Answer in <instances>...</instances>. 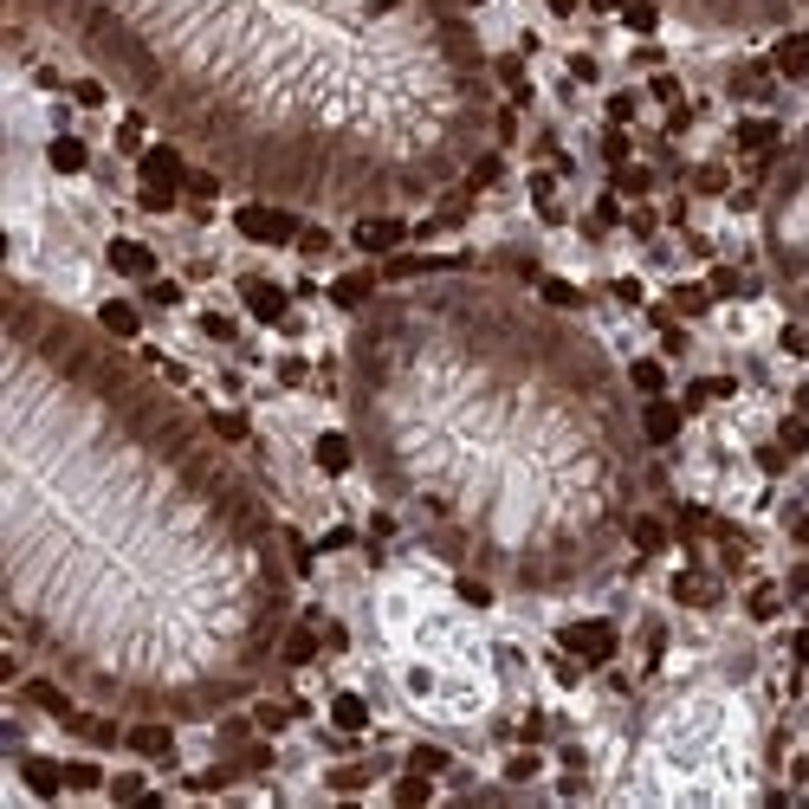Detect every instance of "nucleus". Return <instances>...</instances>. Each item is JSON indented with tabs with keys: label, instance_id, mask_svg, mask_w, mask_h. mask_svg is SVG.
Listing matches in <instances>:
<instances>
[{
	"label": "nucleus",
	"instance_id": "obj_1",
	"mask_svg": "<svg viewBox=\"0 0 809 809\" xmlns=\"http://www.w3.org/2000/svg\"><path fill=\"white\" fill-rule=\"evenodd\" d=\"M0 615L85 706L175 725L259 699L298 622L292 531L233 441L26 279L0 318Z\"/></svg>",
	"mask_w": 809,
	"mask_h": 809
},
{
	"label": "nucleus",
	"instance_id": "obj_4",
	"mask_svg": "<svg viewBox=\"0 0 809 809\" xmlns=\"http://www.w3.org/2000/svg\"><path fill=\"white\" fill-rule=\"evenodd\" d=\"M758 253H764L771 292L784 298V311L809 331V123L777 149V156H764Z\"/></svg>",
	"mask_w": 809,
	"mask_h": 809
},
{
	"label": "nucleus",
	"instance_id": "obj_49",
	"mask_svg": "<svg viewBox=\"0 0 809 809\" xmlns=\"http://www.w3.org/2000/svg\"><path fill=\"white\" fill-rule=\"evenodd\" d=\"M732 91H738V98H764V72H738Z\"/></svg>",
	"mask_w": 809,
	"mask_h": 809
},
{
	"label": "nucleus",
	"instance_id": "obj_38",
	"mask_svg": "<svg viewBox=\"0 0 809 809\" xmlns=\"http://www.w3.org/2000/svg\"><path fill=\"white\" fill-rule=\"evenodd\" d=\"M143 298H149V305H182V285L156 272V279H143Z\"/></svg>",
	"mask_w": 809,
	"mask_h": 809
},
{
	"label": "nucleus",
	"instance_id": "obj_58",
	"mask_svg": "<svg viewBox=\"0 0 809 809\" xmlns=\"http://www.w3.org/2000/svg\"><path fill=\"white\" fill-rule=\"evenodd\" d=\"M790 596H809V564H797V570H790Z\"/></svg>",
	"mask_w": 809,
	"mask_h": 809
},
{
	"label": "nucleus",
	"instance_id": "obj_32",
	"mask_svg": "<svg viewBox=\"0 0 809 809\" xmlns=\"http://www.w3.org/2000/svg\"><path fill=\"white\" fill-rule=\"evenodd\" d=\"M602 156H609V169H628V156H635V143H628V130L615 123L609 136H602Z\"/></svg>",
	"mask_w": 809,
	"mask_h": 809
},
{
	"label": "nucleus",
	"instance_id": "obj_39",
	"mask_svg": "<svg viewBox=\"0 0 809 809\" xmlns=\"http://www.w3.org/2000/svg\"><path fill=\"white\" fill-rule=\"evenodd\" d=\"M408 771H428V777L447 771V751L441 745H415V751H408Z\"/></svg>",
	"mask_w": 809,
	"mask_h": 809
},
{
	"label": "nucleus",
	"instance_id": "obj_17",
	"mask_svg": "<svg viewBox=\"0 0 809 809\" xmlns=\"http://www.w3.org/2000/svg\"><path fill=\"white\" fill-rule=\"evenodd\" d=\"M331 725H337L344 738L369 732V699H363V693H337V699H331Z\"/></svg>",
	"mask_w": 809,
	"mask_h": 809
},
{
	"label": "nucleus",
	"instance_id": "obj_18",
	"mask_svg": "<svg viewBox=\"0 0 809 809\" xmlns=\"http://www.w3.org/2000/svg\"><path fill=\"white\" fill-rule=\"evenodd\" d=\"M376 292H382V285H376V272H344V279L331 285V298H337L344 311H363V305H369Z\"/></svg>",
	"mask_w": 809,
	"mask_h": 809
},
{
	"label": "nucleus",
	"instance_id": "obj_3",
	"mask_svg": "<svg viewBox=\"0 0 809 809\" xmlns=\"http://www.w3.org/2000/svg\"><path fill=\"white\" fill-rule=\"evenodd\" d=\"M259 201L363 221L454 195L492 130L466 0H7Z\"/></svg>",
	"mask_w": 809,
	"mask_h": 809
},
{
	"label": "nucleus",
	"instance_id": "obj_53",
	"mask_svg": "<svg viewBox=\"0 0 809 809\" xmlns=\"http://www.w3.org/2000/svg\"><path fill=\"white\" fill-rule=\"evenodd\" d=\"M699 195H725V169H699Z\"/></svg>",
	"mask_w": 809,
	"mask_h": 809
},
{
	"label": "nucleus",
	"instance_id": "obj_16",
	"mask_svg": "<svg viewBox=\"0 0 809 809\" xmlns=\"http://www.w3.org/2000/svg\"><path fill=\"white\" fill-rule=\"evenodd\" d=\"M311 454H318L324 473H350V466H356V441H350V428H344V434H318V447H311Z\"/></svg>",
	"mask_w": 809,
	"mask_h": 809
},
{
	"label": "nucleus",
	"instance_id": "obj_54",
	"mask_svg": "<svg viewBox=\"0 0 809 809\" xmlns=\"http://www.w3.org/2000/svg\"><path fill=\"white\" fill-rule=\"evenodd\" d=\"M298 246H305V253H324V246H331V233H324V227H305V233H298Z\"/></svg>",
	"mask_w": 809,
	"mask_h": 809
},
{
	"label": "nucleus",
	"instance_id": "obj_33",
	"mask_svg": "<svg viewBox=\"0 0 809 809\" xmlns=\"http://www.w3.org/2000/svg\"><path fill=\"white\" fill-rule=\"evenodd\" d=\"M72 98H78V104H85V111H98V104H104V98H111V85H104V78H98V72H85V78H78V85H72Z\"/></svg>",
	"mask_w": 809,
	"mask_h": 809
},
{
	"label": "nucleus",
	"instance_id": "obj_50",
	"mask_svg": "<svg viewBox=\"0 0 809 809\" xmlns=\"http://www.w3.org/2000/svg\"><path fill=\"white\" fill-rule=\"evenodd\" d=\"M758 466H764V473H784V466H790V454H784V447H758Z\"/></svg>",
	"mask_w": 809,
	"mask_h": 809
},
{
	"label": "nucleus",
	"instance_id": "obj_20",
	"mask_svg": "<svg viewBox=\"0 0 809 809\" xmlns=\"http://www.w3.org/2000/svg\"><path fill=\"white\" fill-rule=\"evenodd\" d=\"M738 149H745V156H777V123L771 117H745L738 123Z\"/></svg>",
	"mask_w": 809,
	"mask_h": 809
},
{
	"label": "nucleus",
	"instance_id": "obj_35",
	"mask_svg": "<svg viewBox=\"0 0 809 809\" xmlns=\"http://www.w3.org/2000/svg\"><path fill=\"white\" fill-rule=\"evenodd\" d=\"M719 395H732V382L706 376V382H693V389H687V408H706V402H719Z\"/></svg>",
	"mask_w": 809,
	"mask_h": 809
},
{
	"label": "nucleus",
	"instance_id": "obj_28",
	"mask_svg": "<svg viewBox=\"0 0 809 809\" xmlns=\"http://www.w3.org/2000/svg\"><path fill=\"white\" fill-rule=\"evenodd\" d=\"M777 447H784L790 460H803V454H809V421H803V415H790L784 428H777Z\"/></svg>",
	"mask_w": 809,
	"mask_h": 809
},
{
	"label": "nucleus",
	"instance_id": "obj_59",
	"mask_svg": "<svg viewBox=\"0 0 809 809\" xmlns=\"http://www.w3.org/2000/svg\"><path fill=\"white\" fill-rule=\"evenodd\" d=\"M790 538H797L803 551H809V512H797V518H790Z\"/></svg>",
	"mask_w": 809,
	"mask_h": 809
},
{
	"label": "nucleus",
	"instance_id": "obj_15",
	"mask_svg": "<svg viewBox=\"0 0 809 809\" xmlns=\"http://www.w3.org/2000/svg\"><path fill=\"white\" fill-rule=\"evenodd\" d=\"M111 272H123V279H156V253H149L143 240H111Z\"/></svg>",
	"mask_w": 809,
	"mask_h": 809
},
{
	"label": "nucleus",
	"instance_id": "obj_5",
	"mask_svg": "<svg viewBox=\"0 0 809 809\" xmlns=\"http://www.w3.org/2000/svg\"><path fill=\"white\" fill-rule=\"evenodd\" d=\"M699 33H790L809 20V0H654Z\"/></svg>",
	"mask_w": 809,
	"mask_h": 809
},
{
	"label": "nucleus",
	"instance_id": "obj_26",
	"mask_svg": "<svg viewBox=\"0 0 809 809\" xmlns=\"http://www.w3.org/2000/svg\"><path fill=\"white\" fill-rule=\"evenodd\" d=\"M65 784H72L78 797H91V790H111V784H104V771H98L91 758H72V764H65Z\"/></svg>",
	"mask_w": 809,
	"mask_h": 809
},
{
	"label": "nucleus",
	"instance_id": "obj_47",
	"mask_svg": "<svg viewBox=\"0 0 809 809\" xmlns=\"http://www.w3.org/2000/svg\"><path fill=\"white\" fill-rule=\"evenodd\" d=\"M305 376H311L305 356H285V363H279V382H285V389H305Z\"/></svg>",
	"mask_w": 809,
	"mask_h": 809
},
{
	"label": "nucleus",
	"instance_id": "obj_60",
	"mask_svg": "<svg viewBox=\"0 0 809 809\" xmlns=\"http://www.w3.org/2000/svg\"><path fill=\"white\" fill-rule=\"evenodd\" d=\"M577 7H583V0H551V13H557V20H570Z\"/></svg>",
	"mask_w": 809,
	"mask_h": 809
},
{
	"label": "nucleus",
	"instance_id": "obj_57",
	"mask_svg": "<svg viewBox=\"0 0 809 809\" xmlns=\"http://www.w3.org/2000/svg\"><path fill=\"white\" fill-rule=\"evenodd\" d=\"M505 771H512V784H518V777H538V758H531V751H525V758H512V764H505Z\"/></svg>",
	"mask_w": 809,
	"mask_h": 809
},
{
	"label": "nucleus",
	"instance_id": "obj_44",
	"mask_svg": "<svg viewBox=\"0 0 809 809\" xmlns=\"http://www.w3.org/2000/svg\"><path fill=\"white\" fill-rule=\"evenodd\" d=\"M615 188H622V195H648L654 175H648V169H615Z\"/></svg>",
	"mask_w": 809,
	"mask_h": 809
},
{
	"label": "nucleus",
	"instance_id": "obj_43",
	"mask_svg": "<svg viewBox=\"0 0 809 809\" xmlns=\"http://www.w3.org/2000/svg\"><path fill=\"white\" fill-rule=\"evenodd\" d=\"M544 305H557V311H577V285H564V279H544Z\"/></svg>",
	"mask_w": 809,
	"mask_h": 809
},
{
	"label": "nucleus",
	"instance_id": "obj_29",
	"mask_svg": "<svg viewBox=\"0 0 809 809\" xmlns=\"http://www.w3.org/2000/svg\"><path fill=\"white\" fill-rule=\"evenodd\" d=\"M622 20H628V33H654V26H661V7H654V0H622Z\"/></svg>",
	"mask_w": 809,
	"mask_h": 809
},
{
	"label": "nucleus",
	"instance_id": "obj_40",
	"mask_svg": "<svg viewBox=\"0 0 809 809\" xmlns=\"http://www.w3.org/2000/svg\"><path fill=\"white\" fill-rule=\"evenodd\" d=\"M712 298H751V285L738 279L732 266H719V272H712Z\"/></svg>",
	"mask_w": 809,
	"mask_h": 809
},
{
	"label": "nucleus",
	"instance_id": "obj_7",
	"mask_svg": "<svg viewBox=\"0 0 809 809\" xmlns=\"http://www.w3.org/2000/svg\"><path fill=\"white\" fill-rule=\"evenodd\" d=\"M233 227H240V240H253V246H298V208H279V201H240L233 208Z\"/></svg>",
	"mask_w": 809,
	"mask_h": 809
},
{
	"label": "nucleus",
	"instance_id": "obj_62",
	"mask_svg": "<svg viewBox=\"0 0 809 809\" xmlns=\"http://www.w3.org/2000/svg\"><path fill=\"white\" fill-rule=\"evenodd\" d=\"M797 415L809 421V382H803V389H797Z\"/></svg>",
	"mask_w": 809,
	"mask_h": 809
},
{
	"label": "nucleus",
	"instance_id": "obj_42",
	"mask_svg": "<svg viewBox=\"0 0 809 809\" xmlns=\"http://www.w3.org/2000/svg\"><path fill=\"white\" fill-rule=\"evenodd\" d=\"M654 324H661V350H667V356H680V350H687V331H680V324L667 318V311H654Z\"/></svg>",
	"mask_w": 809,
	"mask_h": 809
},
{
	"label": "nucleus",
	"instance_id": "obj_51",
	"mask_svg": "<svg viewBox=\"0 0 809 809\" xmlns=\"http://www.w3.org/2000/svg\"><path fill=\"white\" fill-rule=\"evenodd\" d=\"M628 117H635V98H628V91H615V98H609V123H628Z\"/></svg>",
	"mask_w": 809,
	"mask_h": 809
},
{
	"label": "nucleus",
	"instance_id": "obj_25",
	"mask_svg": "<svg viewBox=\"0 0 809 809\" xmlns=\"http://www.w3.org/2000/svg\"><path fill=\"white\" fill-rule=\"evenodd\" d=\"M305 661H318V628L292 622V635H285V667H305Z\"/></svg>",
	"mask_w": 809,
	"mask_h": 809
},
{
	"label": "nucleus",
	"instance_id": "obj_6",
	"mask_svg": "<svg viewBox=\"0 0 809 809\" xmlns=\"http://www.w3.org/2000/svg\"><path fill=\"white\" fill-rule=\"evenodd\" d=\"M136 175H143L136 201H143L149 214H169L175 201H182V182H188V149L162 136L156 149H143V156H136Z\"/></svg>",
	"mask_w": 809,
	"mask_h": 809
},
{
	"label": "nucleus",
	"instance_id": "obj_36",
	"mask_svg": "<svg viewBox=\"0 0 809 809\" xmlns=\"http://www.w3.org/2000/svg\"><path fill=\"white\" fill-rule=\"evenodd\" d=\"M706 305H712V285H680L674 292V311H687V318H699Z\"/></svg>",
	"mask_w": 809,
	"mask_h": 809
},
{
	"label": "nucleus",
	"instance_id": "obj_11",
	"mask_svg": "<svg viewBox=\"0 0 809 809\" xmlns=\"http://www.w3.org/2000/svg\"><path fill=\"white\" fill-rule=\"evenodd\" d=\"M771 72L790 78V85H809V33H803V26L777 33V46H771Z\"/></svg>",
	"mask_w": 809,
	"mask_h": 809
},
{
	"label": "nucleus",
	"instance_id": "obj_52",
	"mask_svg": "<svg viewBox=\"0 0 809 809\" xmlns=\"http://www.w3.org/2000/svg\"><path fill=\"white\" fill-rule=\"evenodd\" d=\"M784 350L790 356H809V331H803V324H790V331H784Z\"/></svg>",
	"mask_w": 809,
	"mask_h": 809
},
{
	"label": "nucleus",
	"instance_id": "obj_24",
	"mask_svg": "<svg viewBox=\"0 0 809 809\" xmlns=\"http://www.w3.org/2000/svg\"><path fill=\"white\" fill-rule=\"evenodd\" d=\"M98 324L111 337H123V344H136V331H143V318H136V305H123V298H111V305L98 311Z\"/></svg>",
	"mask_w": 809,
	"mask_h": 809
},
{
	"label": "nucleus",
	"instance_id": "obj_21",
	"mask_svg": "<svg viewBox=\"0 0 809 809\" xmlns=\"http://www.w3.org/2000/svg\"><path fill=\"white\" fill-rule=\"evenodd\" d=\"M674 602H687V609H712V602H719V583L699 577V570H680V577H674Z\"/></svg>",
	"mask_w": 809,
	"mask_h": 809
},
{
	"label": "nucleus",
	"instance_id": "obj_55",
	"mask_svg": "<svg viewBox=\"0 0 809 809\" xmlns=\"http://www.w3.org/2000/svg\"><path fill=\"white\" fill-rule=\"evenodd\" d=\"M285 719H292V706H259V725H266V732H279Z\"/></svg>",
	"mask_w": 809,
	"mask_h": 809
},
{
	"label": "nucleus",
	"instance_id": "obj_45",
	"mask_svg": "<svg viewBox=\"0 0 809 809\" xmlns=\"http://www.w3.org/2000/svg\"><path fill=\"white\" fill-rule=\"evenodd\" d=\"M615 221H622V208H615V195H602V201H596V214H589V233H609Z\"/></svg>",
	"mask_w": 809,
	"mask_h": 809
},
{
	"label": "nucleus",
	"instance_id": "obj_19",
	"mask_svg": "<svg viewBox=\"0 0 809 809\" xmlns=\"http://www.w3.org/2000/svg\"><path fill=\"white\" fill-rule=\"evenodd\" d=\"M628 389L648 402V395H667V369H661V356H635L628 363Z\"/></svg>",
	"mask_w": 809,
	"mask_h": 809
},
{
	"label": "nucleus",
	"instance_id": "obj_23",
	"mask_svg": "<svg viewBox=\"0 0 809 809\" xmlns=\"http://www.w3.org/2000/svg\"><path fill=\"white\" fill-rule=\"evenodd\" d=\"M628 544H635L641 557H654V551H667V525L654 512H635V525H628Z\"/></svg>",
	"mask_w": 809,
	"mask_h": 809
},
{
	"label": "nucleus",
	"instance_id": "obj_46",
	"mask_svg": "<svg viewBox=\"0 0 809 809\" xmlns=\"http://www.w3.org/2000/svg\"><path fill=\"white\" fill-rule=\"evenodd\" d=\"M208 421H214V434H221V441H233V447L246 441V415H208Z\"/></svg>",
	"mask_w": 809,
	"mask_h": 809
},
{
	"label": "nucleus",
	"instance_id": "obj_14",
	"mask_svg": "<svg viewBox=\"0 0 809 809\" xmlns=\"http://www.w3.org/2000/svg\"><path fill=\"white\" fill-rule=\"evenodd\" d=\"M20 784L33 790L39 803H52V797H65V764H52V758H20Z\"/></svg>",
	"mask_w": 809,
	"mask_h": 809
},
{
	"label": "nucleus",
	"instance_id": "obj_12",
	"mask_svg": "<svg viewBox=\"0 0 809 809\" xmlns=\"http://www.w3.org/2000/svg\"><path fill=\"white\" fill-rule=\"evenodd\" d=\"M240 305L253 311L259 324H285V305H292V298H285V285H272V279H240Z\"/></svg>",
	"mask_w": 809,
	"mask_h": 809
},
{
	"label": "nucleus",
	"instance_id": "obj_2",
	"mask_svg": "<svg viewBox=\"0 0 809 809\" xmlns=\"http://www.w3.org/2000/svg\"><path fill=\"white\" fill-rule=\"evenodd\" d=\"M344 428L376 499L512 596L602 583L648 492L628 369L570 311L466 266L350 311Z\"/></svg>",
	"mask_w": 809,
	"mask_h": 809
},
{
	"label": "nucleus",
	"instance_id": "obj_63",
	"mask_svg": "<svg viewBox=\"0 0 809 809\" xmlns=\"http://www.w3.org/2000/svg\"><path fill=\"white\" fill-rule=\"evenodd\" d=\"M466 7H479V0H466Z\"/></svg>",
	"mask_w": 809,
	"mask_h": 809
},
{
	"label": "nucleus",
	"instance_id": "obj_48",
	"mask_svg": "<svg viewBox=\"0 0 809 809\" xmlns=\"http://www.w3.org/2000/svg\"><path fill=\"white\" fill-rule=\"evenodd\" d=\"M201 331H208L214 344H233V318H221V311H208V318H201Z\"/></svg>",
	"mask_w": 809,
	"mask_h": 809
},
{
	"label": "nucleus",
	"instance_id": "obj_9",
	"mask_svg": "<svg viewBox=\"0 0 809 809\" xmlns=\"http://www.w3.org/2000/svg\"><path fill=\"white\" fill-rule=\"evenodd\" d=\"M123 745L149 764H169L175 758V719H130L123 725Z\"/></svg>",
	"mask_w": 809,
	"mask_h": 809
},
{
	"label": "nucleus",
	"instance_id": "obj_61",
	"mask_svg": "<svg viewBox=\"0 0 809 809\" xmlns=\"http://www.w3.org/2000/svg\"><path fill=\"white\" fill-rule=\"evenodd\" d=\"M790 648H797V661H809V628H803V635H797V641H790Z\"/></svg>",
	"mask_w": 809,
	"mask_h": 809
},
{
	"label": "nucleus",
	"instance_id": "obj_37",
	"mask_svg": "<svg viewBox=\"0 0 809 809\" xmlns=\"http://www.w3.org/2000/svg\"><path fill=\"white\" fill-rule=\"evenodd\" d=\"M111 803H149L143 777H136V771H123V777H111Z\"/></svg>",
	"mask_w": 809,
	"mask_h": 809
},
{
	"label": "nucleus",
	"instance_id": "obj_30",
	"mask_svg": "<svg viewBox=\"0 0 809 809\" xmlns=\"http://www.w3.org/2000/svg\"><path fill=\"white\" fill-rule=\"evenodd\" d=\"M531 201H538L544 221H564V208H557V182H551V175H531Z\"/></svg>",
	"mask_w": 809,
	"mask_h": 809
},
{
	"label": "nucleus",
	"instance_id": "obj_13",
	"mask_svg": "<svg viewBox=\"0 0 809 809\" xmlns=\"http://www.w3.org/2000/svg\"><path fill=\"white\" fill-rule=\"evenodd\" d=\"M641 434H648V447H674L680 441V408L667 402V395H648V402H641Z\"/></svg>",
	"mask_w": 809,
	"mask_h": 809
},
{
	"label": "nucleus",
	"instance_id": "obj_31",
	"mask_svg": "<svg viewBox=\"0 0 809 809\" xmlns=\"http://www.w3.org/2000/svg\"><path fill=\"white\" fill-rule=\"evenodd\" d=\"M745 609H751V622H771V615L784 609V596H777V583H758V589H751V602H745Z\"/></svg>",
	"mask_w": 809,
	"mask_h": 809
},
{
	"label": "nucleus",
	"instance_id": "obj_34",
	"mask_svg": "<svg viewBox=\"0 0 809 809\" xmlns=\"http://www.w3.org/2000/svg\"><path fill=\"white\" fill-rule=\"evenodd\" d=\"M143 123H149L143 111H130V117H123V123H117V149H130V156H143Z\"/></svg>",
	"mask_w": 809,
	"mask_h": 809
},
{
	"label": "nucleus",
	"instance_id": "obj_27",
	"mask_svg": "<svg viewBox=\"0 0 809 809\" xmlns=\"http://www.w3.org/2000/svg\"><path fill=\"white\" fill-rule=\"evenodd\" d=\"M428 797H434L428 771H408V777H395V803H402V809H421Z\"/></svg>",
	"mask_w": 809,
	"mask_h": 809
},
{
	"label": "nucleus",
	"instance_id": "obj_8",
	"mask_svg": "<svg viewBox=\"0 0 809 809\" xmlns=\"http://www.w3.org/2000/svg\"><path fill=\"white\" fill-rule=\"evenodd\" d=\"M564 654H577L583 667H609L615 654H622V635H615V622H602V615H589V622H564Z\"/></svg>",
	"mask_w": 809,
	"mask_h": 809
},
{
	"label": "nucleus",
	"instance_id": "obj_56",
	"mask_svg": "<svg viewBox=\"0 0 809 809\" xmlns=\"http://www.w3.org/2000/svg\"><path fill=\"white\" fill-rule=\"evenodd\" d=\"M654 98H661V104H680V78L661 72V78H654Z\"/></svg>",
	"mask_w": 809,
	"mask_h": 809
},
{
	"label": "nucleus",
	"instance_id": "obj_41",
	"mask_svg": "<svg viewBox=\"0 0 809 809\" xmlns=\"http://www.w3.org/2000/svg\"><path fill=\"white\" fill-rule=\"evenodd\" d=\"M363 784H369V764H337V771H331V790H344V797L363 790Z\"/></svg>",
	"mask_w": 809,
	"mask_h": 809
},
{
	"label": "nucleus",
	"instance_id": "obj_22",
	"mask_svg": "<svg viewBox=\"0 0 809 809\" xmlns=\"http://www.w3.org/2000/svg\"><path fill=\"white\" fill-rule=\"evenodd\" d=\"M46 162H52L59 175H78V169L91 162V149L78 143V136H52V143H46Z\"/></svg>",
	"mask_w": 809,
	"mask_h": 809
},
{
	"label": "nucleus",
	"instance_id": "obj_10",
	"mask_svg": "<svg viewBox=\"0 0 809 809\" xmlns=\"http://www.w3.org/2000/svg\"><path fill=\"white\" fill-rule=\"evenodd\" d=\"M408 233H415V227H408L402 214H363V221H356V233H350V240L363 246V253H395V246H402Z\"/></svg>",
	"mask_w": 809,
	"mask_h": 809
}]
</instances>
